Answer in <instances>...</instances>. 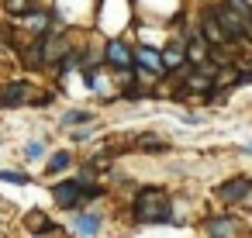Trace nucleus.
Returning <instances> with one entry per match:
<instances>
[{"label": "nucleus", "mask_w": 252, "mask_h": 238, "mask_svg": "<svg viewBox=\"0 0 252 238\" xmlns=\"http://www.w3.org/2000/svg\"><path fill=\"white\" fill-rule=\"evenodd\" d=\"M173 217V200L162 190H142L135 197V221L142 224H166Z\"/></svg>", "instance_id": "nucleus-1"}, {"label": "nucleus", "mask_w": 252, "mask_h": 238, "mask_svg": "<svg viewBox=\"0 0 252 238\" xmlns=\"http://www.w3.org/2000/svg\"><path fill=\"white\" fill-rule=\"evenodd\" d=\"M100 190H83V179L76 176V179H63V183H56L52 186V197H56V204L59 207H66V210H73V207H80V200H94Z\"/></svg>", "instance_id": "nucleus-2"}, {"label": "nucleus", "mask_w": 252, "mask_h": 238, "mask_svg": "<svg viewBox=\"0 0 252 238\" xmlns=\"http://www.w3.org/2000/svg\"><path fill=\"white\" fill-rule=\"evenodd\" d=\"M200 35H204V42H207V45H228V42L235 38V35H231V31L224 28V21H221V18H218L214 11H207V14H204Z\"/></svg>", "instance_id": "nucleus-3"}, {"label": "nucleus", "mask_w": 252, "mask_h": 238, "mask_svg": "<svg viewBox=\"0 0 252 238\" xmlns=\"http://www.w3.org/2000/svg\"><path fill=\"white\" fill-rule=\"evenodd\" d=\"M249 193H252V183H249L245 176H235V179H228V183L218 186V197H221V200H231V204H235V200H245Z\"/></svg>", "instance_id": "nucleus-4"}, {"label": "nucleus", "mask_w": 252, "mask_h": 238, "mask_svg": "<svg viewBox=\"0 0 252 238\" xmlns=\"http://www.w3.org/2000/svg\"><path fill=\"white\" fill-rule=\"evenodd\" d=\"M28 97H32V87H28V83H21V80H18V83H7L4 90H0V107H14V104H25Z\"/></svg>", "instance_id": "nucleus-5"}, {"label": "nucleus", "mask_w": 252, "mask_h": 238, "mask_svg": "<svg viewBox=\"0 0 252 238\" xmlns=\"http://www.w3.org/2000/svg\"><path fill=\"white\" fill-rule=\"evenodd\" d=\"M107 62L118 66V69H128V66L135 62V56H131V49H128L125 42H111V45H107Z\"/></svg>", "instance_id": "nucleus-6"}, {"label": "nucleus", "mask_w": 252, "mask_h": 238, "mask_svg": "<svg viewBox=\"0 0 252 238\" xmlns=\"http://www.w3.org/2000/svg\"><path fill=\"white\" fill-rule=\"evenodd\" d=\"M135 59H138V66H142V69H149V73H156V76H159V73H166L162 56H159L156 49H145V45H142V49L135 52Z\"/></svg>", "instance_id": "nucleus-7"}, {"label": "nucleus", "mask_w": 252, "mask_h": 238, "mask_svg": "<svg viewBox=\"0 0 252 238\" xmlns=\"http://www.w3.org/2000/svg\"><path fill=\"white\" fill-rule=\"evenodd\" d=\"M73 231H76V235H97V231H100V217H97V214H80V217L73 221Z\"/></svg>", "instance_id": "nucleus-8"}, {"label": "nucleus", "mask_w": 252, "mask_h": 238, "mask_svg": "<svg viewBox=\"0 0 252 238\" xmlns=\"http://www.w3.org/2000/svg\"><path fill=\"white\" fill-rule=\"evenodd\" d=\"M204 231H207V235H235L238 228H235L231 217H211V221L204 224Z\"/></svg>", "instance_id": "nucleus-9"}, {"label": "nucleus", "mask_w": 252, "mask_h": 238, "mask_svg": "<svg viewBox=\"0 0 252 238\" xmlns=\"http://www.w3.org/2000/svg\"><path fill=\"white\" fill-rule=\"evenodd\" d=\"M207 42H204V35H197V38H190V45H187V59L190 62H204L207 59Z\"/></svg>", "instance_id": "nucleus-10"}, {"label": "nucleus", "mask_w": 252, "mask_h": 238, "mask_svg": "<svg viewBox=\"0 0 252 238\" xmlns=\"http://www.w3.org/2000/svg\"><path fill=\"white\" fill-rule=\"evenodd\" d=\"M183 45H173V49H166L162 52V66H166V73H173V69H180L183 66Z\"/></svg>", "instance_id": "nucleus-11"}, {"label": "nucleus", "mask_w": 252, "mask_h": 238, "mask_svg": "<svg viewBox=\"0 0 252 238\" xmlns=\"http://www.w3.org/2000/svg\"><path fill=\"white\" fill-rule=\"evenodd\" d=\"M35 4L38 0H4V7L11 14H28V11H35Z\"/></svg>", "instance_id": "nucleus-12"}, {"label": "nucleus", "mask_w": 252, "mask_h": 238, "mask_svg": "<svg viewBox=\"0 0 252 238\" xmlns=\"http://www.w3.org/2000/svg\"><path fill=\"white\" fill-rule=\"evenodd\" d=\"M187 87L200 93V90H207V87H211V76H207V73H193V76L187 80Z\"/></svg>", "instance_id": "nucleus-13"}, {"label": "nucleus", "mask_w": 252, "mask_h": 238, "mask_svg": "<svg viewBox=\"0 0 252 238\" xmlns=\"http://www.w3.org/2000/svg\"><path fill=\"white\" fill-rule=\"evenodd\" d=\"M90 118H94L90 111H69V114L63 118V124H87Z\"/></svg>", "instance_id": "nucleus-14"}, {"label": "nucleus", "mask_w": 252, "mask_h": 238, "mask_svg": "<svg viewBox=\"0 0 252 238\" xmlns=\"http://www.w3.org/2000/svg\"><path fill=\"white\" fill-rule=\"evenodd\" d=\"M138 149H145V152H162L166 145H162L156 135H145V138H138Z\"/></svg>", "instance_id": "nucleus-15"}, {"label": "nucleus", "mask_w": 252, "mask_h": 238, "mask_svg": "<svg viewBox=\"0 0 252 238\" xmlns=\"http://www.w3.org/2000/svg\"><path fill=\"white\" fill-rule=\"evenodd\" d=\"M66 166H69V152H56V155L49 159V169H52V173H63Z\"/></svg>", "instance_id": "nucleus-16"}, {"label": "nucleus", "mask_w": 252, "mask_h": 238, "mask_svg": "<svg viewBox=\"0 0 252 238\" xmlns=\"http://www.w3.org/2000/svg\"><path fill=\"white\" fill-rule=\"evenodd\" d=\"M0 179H7V183H28L32 176H28V173H11V169H0Z\"/></svg>", "instance_id": "nucleus-17"}, {"label": "nucleus", "mask_w": 252, "mask_h": 238, "mask_svg": "<svg viewBox=\"0 0 252 238\" xmlns=\"http://www.w3.org/2000/svg\"><path fill=\"white\" fill-rule=\"evenodd\" d=\"M25 28H35V35L45 28V18H38V14H32V18H25Z\"/></svg>", "instance_id": "nucleus-18"}, {"label": "nucleus", "mask_w": 252, "mask_h": 238, "mask_svg": "<svg viewBox=\"0 0 252 238\" xmlns=\"http://www.w3.org/2000/svg\"><path fill=\"white\" fill-rule=\"evenodd\" d=\"M42 152H45V149H42V142H32V145L25 149V155H28V159H38Z\"/></svg>", "instance_id": "nucleus-19"}]
</instances>
